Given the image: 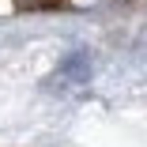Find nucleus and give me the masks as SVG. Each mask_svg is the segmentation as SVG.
Instances as JSON below:
<instances>
[{
  "label": "nucleus",
  "mask_w": 147,
  "mask_h": 147,
  "mask_svg": "<svg viewBox=\"0 0 147 147\" xmlns=\"http://www.w3.org/2000/svg\"><path fill=\"white\" fill-rule=\"evenodd\" d=\"M19 8H57V4H64V0H15Z\"/></svg>",
  "instance_id": "f257e3e1"
}]
</instances>
